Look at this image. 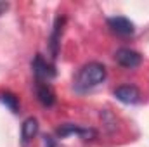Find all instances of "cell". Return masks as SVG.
I'll return each instance as SVG.
<instances>
[{
	"label": "cell",
	"instance_id": "cell-1",
	"mask_svg": "<svg viewBox=\"0 0 149 147\" xmlns=\"http://www.w3.org/2000/svg\"><path fill=\"white\" fill-rule=\"evenodd\" d=\"M108 76L104 64L101 62H87L83 64L73 78V88L76 94H87L99 87Z\"/></svg>",
	"mask_w": 149,
	"mask_h": 147
},
{
	"label": "cell",
	"instance_id": "cell-2",
	"mask_svg": "<svg viewBox=\"0 0 149 147\" xmlns=\"http://www.w3.org/2000/svg\"><path fill=\"white\" fill-rule=\"evenodd\" d=\"M114 61H116L121 68H125V69H135V68L141 66L142 55H141L139 52L132 50V49L123 47V49H118V50L114 52Z\"/></svg>",
	"mask_w": 149,
	"mask_h": 147
},
{
	"label": "cell",
	"instance_id": "cell-3",
	"mask_svg": "<svg viewBox=\"0 0 149 147\" xmlns=\"http://www.w3.org/2000/svg\"><path fill=\"white\" fill-rule=\"evenodd\" d=\"M31 68H33L35 80L40 81V83H49L52 78H56V69H54V66H50V64H49V62H47L40 54L35 55Z\"/></svg>",
	"mask_w": 149,
	"mask_h": 147
},
{
	"label": "cell",
	"instance_id": "cell-4",
	"mask_svg": "<svg viewBox=\"0 0 149 147\" xmlns=\"http://www.w3.org/2000/svg\"><path fill=\"white\" fill-rule=\"evenodd\" d=\"M114 97H116L120 102L130 104V106L142 102V94H141V90H139L137 87H134V85H121V87H118V88L114 90Z\"/></svg>",
	"mask_w": 149,
	"mask_h": 147
},
{
	"label": "cell",
	"instance_id": "cell-5",
	"mask_svg": "<svg viewBox=\"0 0 149 147\" xmlns=\"http://www.w3.org/2000/svg\"><path fill=\"white\" fill-rule=\"evenodd\" d=\"M108 26L111 28L113 33H116L118 37H132L135 31V26L130 19L123 17V16H113L108 17Z\"/></svg>",
	"mask_w": 149,
	"mask_h": 147
},
{
	"label": "cell",
	"instance_id": "cell-6",
	"mask_svg": "<svg viewBox=\"0 0 149 147\" xmlns=\"http://www.w3.org/2000/svg\"><path fill=\"white\" fill-rule=\"evenodd\" d=\"M56 133H57L59 137L78 135L80 139H85V140H90V139H95V137H97L95 130H92V128H81V126H76V125H71V123H64V125H61V126L56 130Z\"/></svg>",
	"mask_w": 149,
	"mask_h": 147
},
{
	"label": "cell",
	"instance_id": "cell-7",
	"mask_svg": "<svg viewBox=\"0 0 149 147\" xmlns=\"http://www.w3.org/2000/svg\"><path fill=\"white\" fill-rule=\"evenodd\" d=\"M35 90H37V99L40 101L42 106H45V107L54 106L56 95H54V92H52V88H50L49 83H40V81H37L35 83Z\"/></svg>",
	"mask_w": 149,
	"mask_h": 147
},
{
	"label": "cell",
	"instance_id": "cell-8",
	"mask_svg": "<svg viewBox=\"0 0 149 147\" xmlns=\"http://www.w3.org/2000/svg\"><path fill=\"white\" fill-rule=\"evenodd\" d=\"M63 26H64V16H59L54 23V30L50 35V54L52 59L57 57L59 54V42H61V33H63Z\"/></svg>",
	"mask_w": 149,
	"mask_h": 147
},
{
	"label": "cell",
	"instance_id": "cell-9",
	"mask_svg": "<svg viewBox=\"0 0 149 147\" xmlns=\"http://www.w3.org/2000/svg\"><path fill=\"white\" fill-rule=\"evenodd\" d=\"M38 135V121L37 118H26L21 125V140L23 144H28Z\"/></svg>",
	"mask_w": 149,
	"mask_h": 147
},
{
	"label": "cell",
	"instance_id": "cell-10",
	"mask_svg": "<svg viewBox=\"0 0 149 147\" xmlns=\"http://www.w3.org/2000/svg\"><path fill=\"white\" fill-rule=\"evenodd\" d=\"M0 102L5 107H9L12 112H17V109H19V99L10 92H2L0 94Z\"/></svg>",
	"mask_w": 149,
	"mask_h": 147
},
{
	"label": "cell",
	"instance_id": "cell-11",
	"mask_svg": "<svg viewBox=\"0 0 149 147\" xmlns=\"http://www.w3.org/2000/svg\"><path fill=\"white\" fill-rule=\"evenodd\" d=\"M45 140H43V144H45V147H56V144H54V140H52V137H43Z\"/></svg>",
	"mask_w": 149,
	"mask_h": 147
},
{
	"label": "cell",
	"instance_id": "cell-12",
	"mask_svg": "<svg viewBox=\"0 0 149 147\" xmlns=\"http://www.w3.org/2000/svg\"><path fill=\"white\" fill-rule=\"evenodd\" d=\"M9 9V3L7 2H0V16L2 14H5V10Z\"/></svg>",
	"mask_w": 149,
	"mask_h": 147
}]
</instances>
